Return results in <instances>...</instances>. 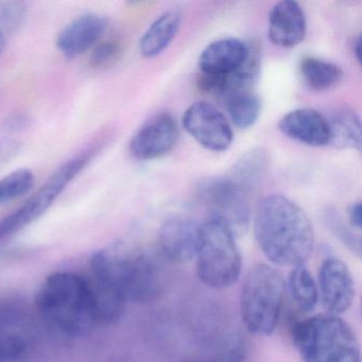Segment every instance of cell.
Returning a JSON list of instances; mask_svg holds the SVG:
<instances>
[{
  "instance_id": "cell-15",
  "label": "cell",
  "mask_w": 362,
  "mask_h": 362,
  "mask_svg": "<svg viewBox=\"0 0 362 362\" xmlns=\"http://www.w3.org/2000/svg\"><path fill=\"white\" fill-rule=\"evenodd\" d=\"M306 33V16L300 4L284 0L272 8L269 16L268 35L274 45L296 47L304 41Z\"/></svg>"
},
{
  "instance_id": "cell-6",
  "label": "cell",
  "mask_w": 362,
  "mask_h": 362,
  "mask_svg": "<svg viewBox=\"0 0 362 362\" xmlns=\"http://www.w3.org/2000/svg\"><path fill=\"white\" fill-rule=\"evenodd\" d=\"M194 258L199 279L214 289L230 287L240 276L243 260L235 236L215 220L199 226Z\"/></svg>"
},
{
  "instance_id": "cell-20",
  "label": "cell",
  "mask_w": 362,
  "mask_h": 362,
  "mask_svg": "<svg viewBox=\"0 0 362 362\" xmlns=\"http://www.w3.org/2000/svg\"><path fill=\"white\" fill-rule=\"evenodd\" d=\"M330 143L338 149H361V122L353 110H337L329 119Z\"/></svg>"
},
{
  "instance_id": "cell-28",
  "label": "cell",
  "mask_w": 362,
  "mask_h": 362,
  "mask_svg": "<svg viewBox=\"0 0 362 362\" xmlns=\"http://www.w3.org/2000/svg\"><path fill=\"white\" fill-rule=\"evenodd\" d=\"M247 342L240 332L228 337L218 351L215 362H245Z\"/></svg>"
},
{
  "instance_id": "cell-33",
  "label": "cell",
  "mask_w": 362,
  "mask_h": 362,
  "mask_svg": "<svg viewBox=\"0 0 362 362\" xmlns=\"http://www.w3.org/2000/svg\"><path fill=\"white\" fill-rule=\"evenodd\" d=\"M192 362H198V361H192Z\"/></svg>"
},
{
  "instance_id": "cell-17",
  "label": "cell",
  "mask_w": 362,
  "mask_h": 362,
  "mask_svg": "<svg viewBox=\"0 0 362 362\" xmlns=\"http://www.w3.org/2000/svg\"><path fill=\"white\" fill-rule=\"evenodd\" d=\"M86 279L96 326H111L117 323L126 310L128 303L126 298L111 284L92 273Z\"/></svg>"
},
{
  "instance_id": "cell-10",
  "label": "cell",
  "mask_w": 362,
  "mask_h": 362,
  "mask_svg": "<svg viewBox=\"0 0 362 362\" xmlns=\"http://www.w3.org/2000/svg\"><path fill=\"white\" fill-rule=\"evenodd\" d=\"M317 285L319 300L326 313L342 315L355 300L353 275L347 264L339 258L328 257L322 262Z\"/></svg>"
},
{
  "instance_id": "cell-11",
  "label": "cell",
  "mask_w": 362,
  "mask_h": 362,
  "mask_svg": "<svg viewBox=\"0 0 362 362\" xmlns=\"http://www.w3.org/2000/svg\"><path fill=\"white\" fill-rule=\"evenodd\" d=\"M179 128L173 115L160 113L148 120L131 139L130 152L136 160H153L171 151L177 144Z\"/></svg>"
},
{
  "instance_id": "cell-2",
  "label": "cell",
  "mask_w": 362,
  "mask_h": 362,
  "mask_svg": "<svg viewBox=\"0 0 362 362\" xmlns=\"http://www.w3.org/2000/svg\"><path fill=\"white\" fill-rule=\"evenodd\" d=\"M90 273L111 284L127 302L145 304L162 291V274L156 262L145 252L115 243L95 252Z\"/></svg>"
},
{
  "instance_id": "cell-12",
  "label": "cell",
  "mask_w": 362,
  "mask_h": 362,
  "mask_svg": "<svg viewBox=\"0 0 362 362\" xmlns=\"http://www.w3.org/2000/svg\"><path fill=\"white\" fill-rule=\"evenodd\" d=\"M107 18L86 13L69 23L58 35L57 47L67 59H75L93 49L107 31Z\"/></svg>"
},
{
  "instance_id": "cell-18",
  "label": "cell",
  "mask_w": 362,
  "mask_h": 362,
  "mask_svg": "<svg viewBox=\"0 0 362 362\" xmlns=\"http://www.w3.org/2000/svg\"><path fill=\"white\" fill-rule=\"evenodd\" d=\"M268 165L267 152L262 148H255L245 152L224 177L252 196L264 181Z\"/></svg>"
},
{
  "instance_id": "cell-21",
  "label": "cell",
  "mask_w": 362,
  "mask_h": 362,
  "mask_svg": "<svg viewBox=\"0 0 362 362\" xmlns=\"http://www.w3.org/2000/svg\"><path fill=\"white\" fill-rule=\"evenodd\" d=\"M228 117L240 130L251 128L259 118L262 103L252 90H237L222 97Z\"/></svg>"
},
{
  "instance_id": "cell-1",
  "label": "cell",
  "mask_w": 362,
  "mask_h": 362,
  "mask_svg": "<svg viewBox=\"0 0 362 362\" xmlns=\"http://www.w3.org/2000/svg\"><path fill=\"white\" fill-rule=\"evenodd\" d=\"M254 234L260 251L276 266L306 264L315 247L313 224L304 209L281 194L258 201Z\"/></svg>"
},
{
  "instance_id": "cell-29",
  "label": "cell",
  "mask_w": 362,
  "mask_h": 362,
  "mask_svg": "<svg viewBox=\"0 0 362 362\" xmlns=\"http://www.w3.org/2000/svg\"><path fill=\"white\" fill-rule=\"evenodd\" d=\"M329 224L332 232L338 236V238L346 245L351 251L360 255L361 253V240L359 237L356 236L353 232H351L349 228L343 223L342 220L339 218L336 214L329 216Z\"/></svg>"
},
{
  "instance_id": "cell-9",
  "label": "cell",
  "mask_w": 362,
  "mask_h": 362,
  "mask_svg": "<svg viewBox=\"0 0 362 362\" xmlns=\"http://www.w3.org/2000/svg\"><path fill=\"white\" fill-rule=\"evenodd\" d=\"M188 134L203 148L223 152L233 143V130L226 116L211 103L199 101L190 105L182 118Z\"/></svg>"
},
{
  "instance_id": "cell-24",
  "label": "cell",
  "mask_w": 362,
  "mask_h": 362,
  "mask_svg": "<svg viewBox=\"0 0 362 362\" xmlns=\"http://www.w3.org/2000/svg\"><path fill=\"white\" fill-rule=\"evenodd\" d=\"M35 182V175L29 169H18L0 179V206L29 194Z\"/></svg>"
},
{
  "instance_id": "cell-7",
  "label": "cell",
  "mask_w": 362,
  "mask_h": 362,
  "mask_svg": "<svg viewBox=\"0 0 362 362\" xmlns=\"http://www.w3.org/2000/svg\"><path fill=\"white\" fill-rule=\"evenodd\" d=\"M99 145V144H98ZM88 148L61 165L26 202L0 221V243L11 238L37 221L63 194L67 186L99 153V146Z\"/></svg>"
},
{
  "instance_id": "cell-13",
  "label": "cell",
  "mask_w": 362,
  "mask_h": 362,
  "mask_svg": "<svg viewBox=\"0 0 362 362\" xmlns=\"http://www.w3.org/2000/svg\"><path fill=\"white\" fill-rule=\"evenodd\" d=\"M251 52V42L234 37L218 40L209 44L199 59L202 75L226 77L243 69Z\"/></svg>"
},
{
  "instance_id": "cell-4",
  "label": "cell",
  "mask_w": 362,
  "mask_h": 362,
  "mask_svg": "<svg viewBox=\"0 0 362 362\" xmlns=\"http://www.w3.org/2000/svg\"><path fill=\"white\" fill-rule=\"evenodd\" d=\"M294 347L303 362H360L356 332L340 315L320 313L296 322Z\"/></svg>"
},
{
  "instance_id": "cell-26",
  "label": "cell",
  "mask_w": 362,
  "mask_h": 362,
  "mask_svg": "<svg viewBox=\"0 0 362 362\" xmlns=\"http://www.w3.org/2000/svg\"><path fill=\"white\" fill-rule=\"evenodd\" d=\"M27 16V7L20 1L0 4V30L16 33L24 24Z\"/></svg>"
},
{
  "instance_id": "cell-14",
  "label": "cell",
  "mask_w": 362,
  "mask_h": 362,
  "mask_svg": "<svg viewBox=\"0 0 362 362\" xmlns=\"http://www.w3.org/2000/svg\"><path fill=\"white\" fill-rule=\"evenodd\" d=\"M199 226L186 217L167 220L158 232V245L163 255L175 264H186L196 256Z\"/></svg>"
},
{
  "instance_id": "cell-16",
  "label": "cell",
  "mask_w": 362,
  "mask_h": 362,
  "mask_svg": "<svg viewBox=\"0 0 362 362\" xmlns=\"http://www.w3.org/2000/svg\"><path fill=\"white\" fill-rule=\"evenodd\" d=\"M279 129L285 136L311 147L329 145L327 118L313 109H298L284 115Z\"/></svg>"
},
{
  "instance_id": "cell-31",
  "label": "cell",
  "mask_w": 362,
  "mask_h": 362,
  "mask_svg": "<svg viewBox=\"0 0 362 362\" xmlns=\"http://www.w3.org/2000/svg\"><path fill=\"white\" fill-rule=\"evenodd\" d=\"M360 49H361V37H358L354 43V52H355L356 59L360 62Z\"/></svg>"
},
{
  "instance_id": "cell-19",
  "label": "cell",
  "mask_w": 362,
  "mask_h": 362,
  "mask_svg": "<svg viewBox=\"0 0 362 362\" xmlns=\"http://www.w3.org/2000/svg\"><path fill=\"white\" fill-rule=\"evenodd\" d=\"M181 21V14L177 11L165 12L158 16L139 41L141 56L152 59L162 54L177 35Z\"/></svg>"
},
{
  "instance_id": "cell-5",
  "label": "cell",
  "mask_w": 362,
  "mask_h": 362,
  "mask_svg": "<svg viewBox=\"0 0 362 362\" xmlns=\"http://www.w3.org/2000/svg\"><path fill=\"white\" fill-rule=\"evenodd\" d=\"M286 283L283 275L266 264L249 271L240 292V315L247 332L270 336L283 310Z\"/></svg>"
},
{
  "instance_id": "cell-30",
  "label": "cell",
  "mask_w": 362,
  "mask_h": 362,
  "mask_svg": "<svg viewBox=\"0 0 362 362\" xmlns=\"http://www.w3.org/2000/svg\"><path fill=\"white\" fill-rule=\"evenodd\" d=\"M347 216H349V223L353 228L360 230L361 228V203L356 202L349 206V211H347Z\"/></svg>"
},
{
  "instance_id": "cell-25",
  "label": "cell",
  "mask_w": 362,
  "mask_h": 362,
  "mask_svg": "<svg viewBox=\"0 0 362 362\" xmlns=\"http://www.w3.org/2000/svg\"><path fill=\"white\" fill-rule=\"evenodd\" d=\"M27 351V341L22 332L0 321V362L20 359Z\"/></svg>"
},
{
  "instance_id": "cell-22",
  "label": "cell",
  "mask_w": 362,
  "mask_h": 362,
  "mask_svg": "<svg viewBox=\"0 0 362 362\" xmlns=\"http://www.w3.org/2000/svg\"><path fill=\"white\" fill-rule=\"evenodd\" d=\"M287 285L290 298L300 313H310L315 308L319 302V291L306 264L291 268Z\"/></svg>"
},
{
  "instance_id": "cell-8",
  "label": "cell",
  "mask_w": 362,
  "mask_h": 362,
  "mask_svg": "<svg viewBox=\"0 0 362 362\" xmlns=\"http://www.w3.org/2000/svg\"><path fill=\"white\" fill-rule=\"evenodd\" d=\"M197 198L206 209L207 219L219 222L235 237L247 230L251 220V194L228 177L205 180L198 186Z\"/></svg>"
},
{
  "instance_id": "cell-32",
  "label": "cell",
  "mask_w": 362,
  "mask_h": 362,
  "mask_svg": "<svg viewBox=\"0 0 362 362\" xmlns=\"http://www.w3.org/2000/svg\"><path fill=\"white\" fill-rule=\"evenodd\" d=\"M6 46V37L5 33L0 30V56L3 54L4 50H5Z\"/></svg>"
},
{
  "instance_id": "cell-27",
  "label": "cell",
  "mask_w": 362,
  "mask_h": 362,
  "mask_svg": "<svg viewBox=\"0 0 362 362\" xmlns=\"http://www.w3.org/2000/svg\"><path fill=\"white\" fill-rule=\"evenodd\" d=\"M93 49L90 64L94 69H107L115 64L122 52V44L115 40L99 42Z\"/></svg>"
},
{
  "instance_id": "cell-3",
  "label": "cell",
  "mask_w": 362,
  "mask_h": 362,
  "mask_svg": "<svg viewBox=\"0 0 362 362\" xmlns=\"http://www.w3.org/2000/svg\"><path fill=\"white\" fill-rule=\"evenodd\" d=\"M37 311L56 332L71 338L96 326L86 277L73 272L49 275L37 292Z\"/></svg>"
},
{
  "instance_id": "cell-23",
  "label": "cell",
  "mask_w": 362,
  "mask_h": 362,
  "mask_svg": "<svg viewBox=\"0 0 362 362\" xmlns=\"http://www.w3.org/2000/svg\"><path fill=\"white\" fill-rule=\"evenodd\" d=\"M300 71L306 86L315 92L329 90L342 78V69L338 65L315 57L303 59Z\"/></svg>"
}]
</instances>
